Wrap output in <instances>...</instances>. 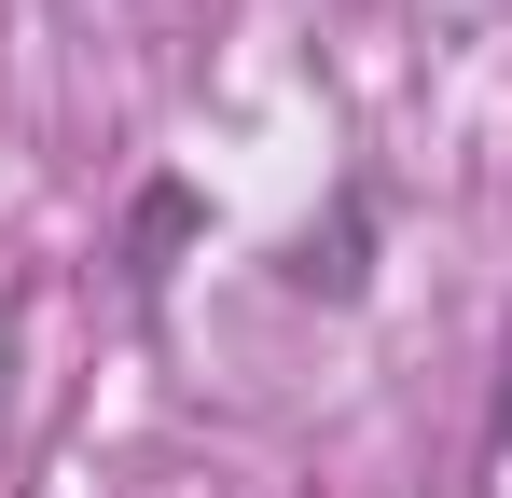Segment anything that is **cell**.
Masks as SVG:
<instances>
[{
  "mask_svg": "<svg viewBox=\"0 0 512 498\" xmlns=\"http://www.w3.org/2000/svg\"><path fill=\"white\" fill-rule=\"evenodd\" d=\"M499 443H512V402H499Z\"/></svg>",
  "mask_w": 512,
  "mask_h": 498,
  "instance_id": "cell-1",
  "label": "cell"
}]
</instances>
